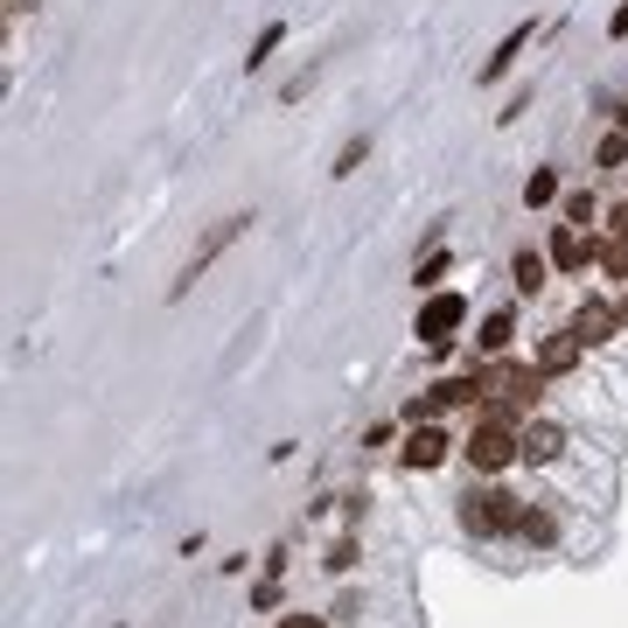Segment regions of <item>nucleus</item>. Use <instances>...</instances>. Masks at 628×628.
Masks as SVG:
<instances>
[{
    "label": "nucleus",
    "mask_w": 628,
    "mask_h": 628,
    "mask_svg": "<svg viewBox=\"0 0 628 628\" xmlns=\"http://www.w3.org/2000/svg\"><path fill=\"white\" fill-rule=\"evenodd\" d=\"M252 224H258L252 209H230V217H217V224H209V230H203V245H196L189 258H181V273H175V286H168V301H181V294H189V286H196V279H203L209 266H217V258H224L230 245H238Z\"/></svg>",
    "instance_id": "f257e3e1"
},
{
    "label": "nucleus",
    "mask_w": 628,
    "mask_h": 628,
    "mask_svg": "<svg viewBox=\"0 0 628 628\" xmlns=\"http://www.w3.org/2000/svg\"><path fill=\"white\" fill-rule=\"evenodd\" d=\"M523 510H531V503H523V495H510V489H495V482L461 495V523H468L475 538H510L517 523H523Z\"/></svg>",
    "instance_id": "f03ea898"
},
{
    "label": "nucleus",
    "mask_w": 628,
    "mask_h": 628,
    "mask_svg": "<svg viewBox=\"0 0 628 628\" xmlns=\"http://www.w3.org/2000/svg\"><path fill=\"white\" fill-rule=\"evenodd\" d=\"M544 377L538 363H517V356H495L489 371H482V399H495V405H517V412H531L538 399H544Z\"/></svg>",
    "instance_id": "7ed1b4c3"
},
{
    "label": "nucleus",
    "mask_w": 628,
    "mask_h": 628,
    "mask_svg": "<svg viewBox=\"0 0 628 628\" xmlns=\"http://www.w3.org/2000/svg\"><path fill=\"white\" fill-rule=\"evenodd\" d=\"M468 468L475 475H503L510 461H523V426H503V419H475V433H468Z\"/></svg>",
    "instance_id": "20e7f679"
},
{
    "label": "nucleus",
    "mask_w": 628,
    "mask_h": 628,
    "mask_svg": "<svg viewBox=\"0 0 628 628\" xmlns=\"http://www.w3.org/2000/svg\"><path fill=\"white\" fill-rule=\"evenodd\" d=\"M461 322H468V301L440 286V294H426V301H419V314H412V335H419L426 350H448L454 335H461Z\"/></svg>",
    "instance_id": "39448f33"
},
{
    "label": "nucleus",
    "mask_w": 628,
    "mask_h": 628,
    "mask_svg": "<svg viewBox=\"0 0 628 628\" xmlns=\"http://www.w3.org/2000/svg\"><path fill=\"white\" fill-rule=\"evenodd\" d=\"M600 258V238L593 230H580V224H552V266L559 273H587Z\"/></svg>",
    "instance_id": "423d86ee"
},
{
    "label": "nucleus",
    "mask_w": 628,
    "mask_h": 628,
    "mask_svg": "<svg viewBox=\"0 0 628 628\" xmlns=\"http://www.w3.org/2000/svg\"><path fill=\"white\" fill-rule=\"evenodd\" d=\"M572 335H580L587 350H600V343H615V335H621V314H615L608 301H580V314H572Z\"/></svg>",
    "instance_id": "0eeeda50"
},
{
    "label": "nucleus",
    "mask_w": 628,
    "mask_h": 628,
    "mask_svg": "<svg viewBox=\"0 0 628 628\" xmlns=\"http://www.w3.org/2000/svg\"><path fill=\"white\" fill-rule=\"evenodd\" d=\"M448 448H454V440H448V433H440L433 419H426V426H412V433H405L399 461H405V468H440V461H448Z\"/></svg>",
    "instance_id": "6e6552de"
},
{
    "label": "nucleus",
    "mask_w": 628,
    "mask_h": 628,
    "mask_svg": "<svg viewBox=\"0 0 628 628\" xmlns=\"http://www.w3.org/2000/svg\"><path fill=\"white\" fill-rule=\"evenodd\" d=\"M580 356H587V343L572 328H559V335H544V343H538V371L544 377H566V371H580Z\"/></svg>",
    "instance_id": "1a4fd4ad"
},
{
    "label": "nucleus",
    "mask_w": 628,
    "mask_h": 628,
    "mask_svg": "<svg viewBox=\"0 0 628 628\" xmlns=\"http://www.w3.org/2000/svg\"><path fill=\"white\" fill-rule=\"evenodd\" d=\"M544 279H552V252L517 245L510 252V286H517V294H544Z\"/></svg>",
    "instance_id": "9d476101"
},
{
    "label": "nucleus",
    "mask_w": 628,
    "mask_h": 628,
    "mask_svg": "<svg viewBox=\"0 0 628 628\" xmlns=\"http://www.w3.org/2000/svg\"><path fill=\"white\" fill-rule=\"evenodd\" d=\"M559 454H566V426H552V419H531V426H523V461L544 468V461H559Z\"/></svg>",
    "instance_id": "9b49d317"
},
{
    "label": "nucleus",
    "mask_w": 628,
    "mask_h": 628,
    "mask_svg": "<svg viewBox=\"0 0 628 628\" xmlns=\"http://www.w3.org/2000/svg\"><path fill=\"white\" fill-rule=\"evenodd\" d=\"M523 49H531V21H517V29H510L503 42H495V49H489V63L475 70V85H495V77H503V70H510V63L523 57Z\"/></svg>",
    "instance_id": "f8f14e48"
},
{
    "label": "nucleus",
    "mask_w": 628,
    "mask_h": 628,
    "mask_svg": "<svg viewBox=\"0 0 628 628\" xmlns=\"http://www.w3.org/2000/svg\"><path fill=\"white\" fill-rule=\"evenodd\" d=\"M475 343H482V356H503V350L517 343V314H510V307H495L489 322H482V335H475Z\"/></svg>",
    "instance_id": "ddd939ff"
},
{
    "label": "nucleus",
    "mask_w": 628,
    "mask_h": 628,
    "mask_svg": "<svg viewBox=\"0 0 628 628\" xmlns=\"http://www.w3.org/2000/svg\"><path fill=\"white\" fill-rule=\"evenodd\" d=\"M363 161H371V134H350L343 147H335V168H328V175H335V181H350Z\"/></svg>",
    "instance_id": "4468645a"
},
{
    "label": "nucleus",
    "mask_w": 628,
    "mask_h": 628,
    "mask_svg": "<svg viewBox=\"0 0 628 628\" xmlns=\"http://www.w3.org/2000/svg\"><path fill=\"white\" fill-rule=\"evenodd\" d=\"M433 399H440V405H482V371H475V377H448V384H433Z\"/></svg>",
    "instance_id": "2eb2a0df"
},
{
    "label": "nucleus",
    "mask_w": 628,
    "mask_h": 628,
    "mask_svg": "<svg viewBox=\"0 0 628 628\" xmlns=\"http://www.w3.org/2000/svg\"><path fill=\"white\" fill-rule=\"evenodd\" d=\"M544 203H559V175L531 168V181H523V209H544Z\"/></svg>",
    "instance_id": "dca6fc26"
},
{
    "label": "nucleus",
    "mask_w": 628,
    "mask_h": 628,
    "mask_svg": "<svg viewBox=\"0 0 628 628\" xmlns=\"http://www.w3.org/2000/svg\"><path fill=\"white\" fill-rule=\"evenodd\" d=\"M593 266L608 273V279H621V286H628V238H600V258H593Z\"/></svg>",
    "instance_id": "f3484780"
},
{
    "label": "nucleus",
    "mask_w": 628,
    "mask_h": 628,
    "mask_svg": "<svg viewBox=\"0 0 628 628\" xmlns=\"http://www.w3.org/2000/svg\"><path fill=\"white\" fill-rule=\"evenodd\" d=\"M517 538H523V544H552V538H559V523L544 517V510H523V523H517Z\"/></svg>",
    "instance_id": "a211bd4d"
},
{
    "label": "nucleus",
    "mask_w": 628,
    "mask_h": 628,
    "mask_svg": "<svg viewBox=\"0 0 628 628\" xmlns=\"http://www.w3.org/2000/svg\"><path fill=\"white\" fill-rule=\"evenodd\" d=\"M279 42H286V21H266V29H258V42H252V57H245V70H258Z\"/></svg>",
    "instance_id": "6ab92c4d"
},
{
    "label": "nucleus",
    "mask_w": 628,
    "mask_h": 628,
    "mask_svg": "<svg viewBox=\"0 0 628 628\" xmlns=\"http://www.w3.org/2000/svg\"><path fill=\"white\" fill-rule=\"evenodd\" d=\"M593 161H600V168H628V134H621V126H615V134H600Z\"/></svg>",
    "instance_id": "aec40b11"
},
{
    "label": "nucleus",
    "mask_w": 628,
    "mask_h": 628,
    "mask_svg": "<svg viewBox=\"0 0 628 628\" xmlns=\"http://www.w3.org/2000/svg\"><path fill=\"white\" fill-rule=\"evenodd\" d=\"M559 209H566V224H580V230H587V224H600V203H593L587 189H572V196H566Z\"/></svg>",
    "instance_id": "412c9836"
},
{
    "label": "nucleus",
    "mask_w": 628,
    "mask_h": 628,
    "mask_svg": "<svg viewBox=\"0 0 628 628\" xmlns=\"http://www.w3.org/2000/svg\"><path fill=\"white\" fill-rule=\"evenodd\" d=\"M448 266H454V258L433 245V252H426V266H419V286H426V294H440V279H448Z\"/></svg>",
    "instance_id": "4be33fe9"
},
{
    "label": "nucleus",
    "mask_w": 628,
    "mask_h": 628,
    "mask_svg": "<svg viewBox=\"0 0 628 628\" xmlns=\"http://www.w3.org/2000/svg\"><path fill=\"white\" fill-rule=\"evenodd\" d=\"M356 566V538H335L328 544V572H350Z\"/></svg>",
    "instance_id": "5701e85b"
},
{
    "label": "nucleus",
    "mask_w": 628,
    "mask_h": 628,
    "mask_svg": "<svg viewBox=\"0 0 628 628\" xmlns=\"http://www.w3.org/2000/svg\"><path fill=\"white\" fill-rule=\"evenodd\" d=\"M600 224H608V238H628V203H615V209H608V217H600Z\"/></svg>",
    "instance_id": "b1692460"
},
{
    "label": "nucleus",
    "mask_w": 628,
    "mask_h": 628,
    "mask_svg": "<svg viewBox=\"0 0 628 628\" xmlns=\"http://www.w3.org/2000/svg\"><path fill=\"white\" fill-rule=\"evenodd\" d=\"M279 628H328L322 615H279Z\"/></svg>",
    "instance_id": "393cba45"
},
{
    "label": "nucleus",
    "mask_w": 628,
    "mask_h": 628,
    "mask_svg": "<svg viewBox=\"0 0 628 628\" xmlns=\"http://www.w3.org/2000/svg\"><path fill=\"white\" fill-rule=\"evenodd\" d=\"M608 36H615V42L628 36V0H621V8H615V21H608Z\"/></svg>",
    "instance_id": "a878e982"
},
{
    "label": "nucleus",
    "mask_w": 628,
    "mask_h": 628,
    "mask_svg": "<svg viewBox=\"0 0 628 628\" xmlns=\"http://www.w3.org/2000/svg\"><path fill=\"white\" fill-rule=\"evenodd\" d=\"M615 126H621V134H628V98H621V105H615Z\"/></svg>",
    "instance_id": "bb28decb"
},
{
    "label": "nucleus",
    "mask_w": 628,
    "mask_h": 628,
    "mask_svg": "<svg viewBox=\"0 0 628 628\" xmlns=\"http://www.w3.org/2000/svg\"><path fill=\"white\" fill-rule=\"evenodd\" d=\"M36 8V0H8V14H29Z\"/></svg>",
    "instance_id": "cd10ccee"
},
{
    "label": "nucleus",
    "mask_w": 628,
    "mask_h": 628,
    "mask_svg": "<svg viewBox=\"0 0 628 628\" xmlns=\"http://www.w3.org/2000/svg\"><path fill=\"white\" fill-rule=\"evenodd\" d=\"M615 314H621V328H628V294H621V301H615Z\"/></svg>",
    "instance_id": "c85d7f7f"
}]
</instances>
